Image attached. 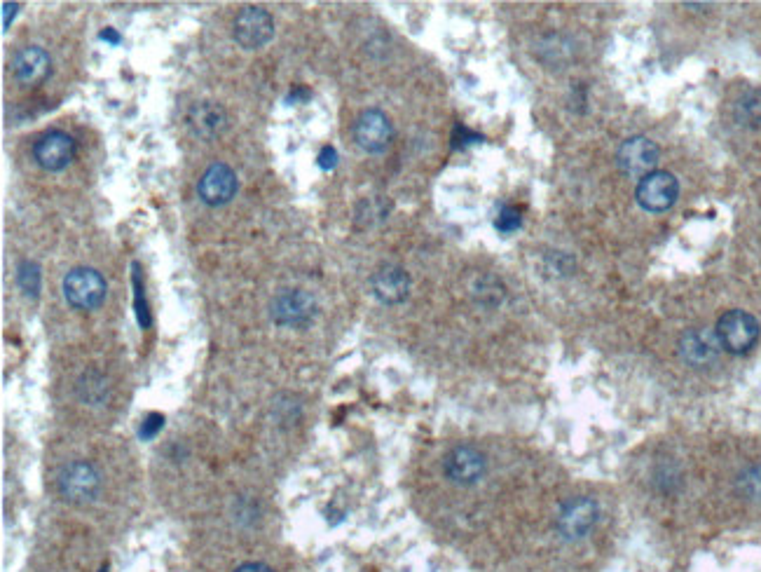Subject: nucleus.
Instances as JSON below:
<instances>
[{"mask_svg":"<svg viewBox=\"0 0 761 572\" xmlns=\"http://www.w3.org/2000/svg\"><path fill=\"white\" fill-rule=\"evenodd\" d=\"M237 572H274V570L267 568V565H263V563H244V565H239Z\"/></svg>","mask_w":761,"mask_h":572,"instance_id":"nucleus-30","label":"nucleus"},{"mask_svg":"<svg viewBox=\"0 0 761 572\" xmlns=\"http://www.w3.org/2000/svg\"><path fill=\"white\" fill-rule=\"evenodd\" d=\"M717 338L722 350L731 354H747L759 340V322L745 310H729L719 317Z\"/></svg>","mask_w":761,"mask_h":572,"instance_id":"nucleus-2","label":"nucleus"},{"mask_svg":"<svg viewBox=\"0 0 761 572\" xmlns=\"http://www.w3.org/2000/svg\"><path fill=\"white\" fill-rule=\"evenodd\" d=\"M40 268L38 263L33 261H24L22 265L17 268V284L19 289L24 291L29 298H38L40 296Z\"/></svg>","mask_w":761,"mask_h":572,"instance_id":"nucleus-19","label":"nucleus"},{"mask_svg":"<svg viewBox=\"0 0 761 572\" xmlns=\"http://www.w3.org/2000/svg\"><path fill=\"white\" fill-rule=\"evenodd\" d=\"M483 136L471 132V129H466L464 125H457L455 132H452V148H466L471 146V143H481Z\"/></svg>","mask_w":761,"mask_h":572,"instance_id":"nucleus-25","label":"nucleus"},{"mask_svg":"<svg viewBox=\"0 0 761 572\" xmlns=\"http://www.w3.org/2000/svg\"><path fill=\"white\" fill-rule=\"evenodd\" d=\"M740 486L745 488V495L761 497V469L759 467H752L750 472L740 476Z\"/></svg>","mask_w":761,"mask_h":572,"instance_id":"nucleus-24","label":"nucleus"},{"mask_svg":"<svg viewBox=\"0 0 761 572\" xmlns=\"http://www.w3.org/2000/svg\"><path fill=\"white\" fill-rule=\"evenodd\" d=\"M237 188V174L232 172V167L225 165V162H214V165L202 174L200 183H197L200 200L209 204V207H223V204H228L232 197L237 195Z\"/></svg>","mask_w":761,"mask_h":572,"instance_id":"nucleus-12","label":"nucleus"},{"mask_svg":"<svg viewBox=\"0 0 761 572\" xmlns=\"http://www.w3.org/2000/svg\"><path fill=\"white\" fill-rule=\"evenodd\" d=\"M78 392L82 401H87V404L97 406L104 401V397L108 394V387H106V380L99 376V373H85V376L80 378L78 383Z\"/></svg>","mask_w":761,"mask_h":572,"instance_id":"nucleus-18","label":"nucleus"},{"mask_svg":"<svg viewBox=\"0 0 761 572\" xmlns=\"http://www.w3.org/2000/svg\"><path fill=\"white\" fill-rule=\"evenodd\" d=\"M394 127L380 108H368L354 122V141L366 153H385L392 143Z\"/></svg>","mask_w":761,"mask_h":572,"instance_id":"nucleus-8","label":"nucleus"},{"mask_svg":"<svg viewBox=\"0 0 761 572\" xmlns=\"http://www.w3.org/2000/svg\"><path fill=\"white\" fill-rule=\"evenodd\" d=\"M658 146L647 136H630L616 151V165L626 176L644 179V176L656 172Z\"/></svg>","mask_w":761,"mask_h":572,"instance_id":"nucleus-6","label":"nucleus"},{"mask_svg":"<svg viewBox=\"0 0 761 572\" xmlns=\"http://www.w3.org/2000/svg\"><path fill=\"white\" fill-rule=\"evenodd\" d=\"M677 195H680V183H677L673 174L661 172V169L640 179L635 190L637 204L644 211H651V214L668 211L677 202Z\"/></svg>","mask_w":761,"mask_h":572,"instance_id":"nucleus-5","label":"nucleus"},{"mask_svg":"<svg viewBox=\"0 0 761 572\" xmlns=\"http://www.w3.org/2000/svg\"><path fill=\"white\" fill-rule=\"evenodd\" d=\"M162 427H164V415H162V413H148L146 418H143V422H141L139 437H141L143 441L155 439L157 434L162 432Z\"/></svg>","mask_w":761,"mask_h":572,"instance_id":"nucleus-23","label":"nucleus"},{"mask_svg":"<svg viewBox=\"0 0 761 572\" xmlns=\"http://www.w3.org/2000/svg\"><path fill=\"white\" fill-rule=\"evenodd\" d=\"M719 352H722V343L710 329H689L680 338L682 359L694 369H708L719 359Z\"/></svg>","mask_w":761,"mask_h":572,"instance_id":"nucleus-13","label":"nucleus"},{"mask_svg":"<svg viewBox=\"0 0 761 572\" xmlns=\"http://www.w3.org/2000/svg\"><path fill=\"white\" fill-rule=\"evenodd\" d=\"M319 305L312 294L303 289H284L272 298L270 317L274 324L289 326V329H303L317 317Z\"/></svg>","mask_w":761,"mask_h":572,"instance_id":"nucleus-1","label":"nucleus"},{"mask_svg":"<svg viewBox=\"0 0 761 572\" xmlns=\"http://www.w3.org/2000/svg\"><path fill=\"white\" fill-rule=\"evenodd\" d=\"M132 284H134V310L136 317H139L141 329H150V310H148V301H146V289H143L141 275H139V263L132 265Z\"/></svg>","mask_w":761,"mask_h":572,"instance_id":"nucleus-20","label":"nucleus"},{"mask_svg":"<svg viewBox=\"0 0 761 572\" xmlns=\"http://www.w3.org/2000/svg\"><path fill=\"white\" fill-rule=\"evenodd\" d=\"M99 38L101 40H104V43H108V45H120L122 43V36H120V33L118 31H115V29H104V31H101L99 33Z\"/></svg>","mask_w":761,"mask_h":572,"instance_id":"nucleus-29","label":"nucleus"},{"mask_svg":"<svg viewBox=\"0 0 761 572\" xmlns=\"http://www.w3.org/2000/svg\"><path fill=\"white\" fill-rule=\"evenodd\" d=\"M600 519V507L593 497H574L562 505L558 514V533L565 540H581L591 533Z\"/></svg>","mask_w":761,"mask_h":572,"instance_id":"nucleus-7","label":"nucleus"},{"mask_svg":"<svg viewBox=\"0 0 761 572\" xmlns=\"http://www.w3.org/2000/svg\"><path fill=\"white\" fill-rule=\"evenodd\" d=\"M57 488L59 495L71 505H87L99 495L101 476L89 462H73L59 474Z\"/></svg>","mask_w":761,"mask_h":572,"instance_id":"nucleus-4","label":"nucleus"},{"mask_svg":"<svg viewBox=\"0 0 761 572\" xmlns=\"http://www.w3.org/2000/svg\"><path fill=\"white\" fill-rule=\"evenodd\" d=\"M473 294L481 298L483 305H497L504 298V286L499 284L497 277H481L473 286Z\"/></svg>","mask_w":761,"mask_h":572,"instance_id":"nucleus-21","label":"nucleus"},{"mask_svg":"<svg viewBox=\"0 0 761 572\" xmlns=\"http://www.w3.org/2000/svg\"><path fill=\"white\" fill-rule=\"evenodd\" d=\"M317 165L319 169H324V172H331V169L338 167V151H335L333 146H324L317 158Z\"/></svg>","mask_w":761,"mask_h":572,"instance_id":"nucleus-26","label":"nucleus"},{"mask_svg":"<svg viewBox=\"0 0 761 572\" xmlns=\"http://www.w3.org/2000/svg\"><path fill=\"white\" fill-rule=\"evenodd\" d=\"M106 291V279L94 268H73L64 277V298L75 310H97Z\"/></svg>","mask_w":761,"mask_h":572,"instance_id":"nucleus-3","label":"nucleus"},{"mask_svg":"<svg viewBox=\"0 0 761 572\" xmlns=\"http://www.w3.org/2000/svg\"><path fill=\"white\" fill-rule=\"evenodd\" d=\"M50 54H47L43 47H24L22 52H17L15 61H12V71H15V78L22 85H38L50 76Z\"/></svg>","mask_w":761,"mask_h":572,"instance_id":"nucleus-16","label":"nucleus"},{"mask_svg":"<svg viewBox=\"0 0 761 572\" xmlns=\"http://www.w3.org/2000/svg\"><path fill=\"white\" fill-rule=\"evenodd\" d=\"M274 38V19L263 8H244L235 19V40L244 50H260Z\"/></svg>","mask_w":761,"mask_h":572,"instance_id":"nucleus-11","label":"nucleus"},{"mask_svg":"<svg viewBox=\"0 0 761 572\" xmlns=\"http://www.w3.org/2000/svg\"><path fill=\"white\" fill-rule=\"evenodd\" d=\"M373 296L385 305H399L410 294V277L399 265H382L370 279Z\"/></svg>","mask_w":761,"mask_h":572,"instance_id":"nucleus-14","label":"nucleus"},{"mask_svg":"<svg viewBox=\"0 0 761 572\" xmlns=\"http://www.w3.org/2000/svg\"><path fill=\"white\" fill-rule=\"evenodd\" d=\"M495 228L502 235H511L516 230L523 228V214H520L518 207H502L499 209L497 219H495Z\"/></svg>","mask_w":761,"mask_h":572,"instance_id":"nucleus-22","label":"nucleus"},{"mask_svg":"<svg viewBox=\"0 0 761 572\" xmlns=\"http://www.w3.org/2000/svg\"><path fill=\"white\" fill-rule=\"evenodd\" d=\"M19 10L17 3H3V29H10V22L15 19Z\"/></svg>","mask_w":761,"mask_h":572,"instance_id":"nucleus-28","label":"nucleus"},{"mask_svg":"<svg viewBox=\"0 0 761 572\" xmlns=\"http://www.w3.org/2000/svg\"><path fill=\"white\" fill-rule=\"evenodd\" d=\"M736 120L750 129L761 127V90L745 92L736 101Z\"/></svg>","mask_w":761,"mask_h":572,"instance_id":"nucleus-17","label":"nucleus"},{"mask_svg":"<svg viewBox=\"0 0 761 572\" xmlns=\"http://www.w3.org/2000/svg\"><path fill=\"white\" fill-rule=\"evenodd\" d=\"M33 158L45 172H64L75 158V141L71 134L52 129L40 136L33 146Z\"/></svg>","mask_w":761,"mask_h":572,"instance_id":"nucleus-10","label":"nucleus"},{"mask_svg":"<svg viewBox=\"0 0 761 572\" xmlns=\"http://www.w3.org/2000/svg\"><path fill=\"white\" fill-rule=\"evenodd\" d=\"M312 99V92L307 90L305 85H296L286 97V104H305V101Z\"/></svg>","mask_w":761,"mask_h":572,"instance_id":"nucleus-27","label":"nucleus"},{"mask_svg":"<svg viewBox=\"0 0 761 572\" xmlns=\"http://www.w3.org/2000/svg\"><path fill=\"white\" fill-rule=\"evenodd\" d=\"M101 572H106V570H101Z\"/></svg>","mask_w":761,"mask_h":572,"instance_id":"nucleus-31","label":"nucleus"},{"mask_svg":"<svg viewBox=\"0 0 761 572\" xmlns=\"http://www.w3.org/2000/svg\"><path fill=\"white\" fill-rule=\"evenodd\" d=\"M188 127L197 139L204 141H214L218 134L225 132L228 127V115L216 101H197V104L190 106L188 111Z\"/></svg>","mask_w":761,"mask_h":572,"instance_id":"nucleus-15","label":"nucleus"},{"mask_svg":"<svg viewBox=\"0 0 761 572\" xmlns=\"http://www.w3.org/2000/svg\"><path fill=\"white\" fill-rule=\"evenodd\" d=\"M488 460L476 446H457L445 455L443 472L457 486H473L483 479Z\"/></svg>","mask_w":761,"mask_h":572,"instance_id":"nucleus-9","label":"nucleus"}]
</instances>
